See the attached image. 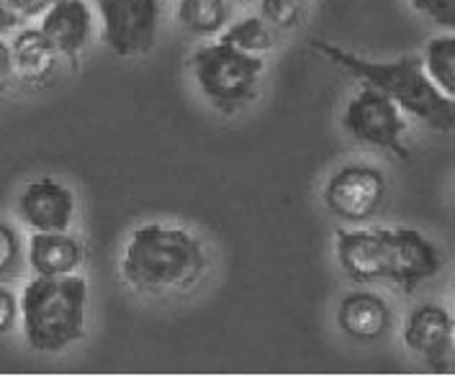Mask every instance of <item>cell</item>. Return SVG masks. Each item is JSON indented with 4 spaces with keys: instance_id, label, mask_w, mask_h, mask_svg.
<instances>
[{
    "instance_id": "603a6c76",
    "label": "cell",
    "mask_w": 455,
    "mask_h": 377,
    "mask_svg": "<svg viewBox=\"0 0 455 377\" xmlns=\"http://www.w3.org/2000/svg\"><path fill=\"white\" fill-rule=\"evenodd\" d=\"M5 3H8V8H11L21 21H26V19L44 16L54 0H5Z\"/></svg>"
},
{
    "instance_id": "6da1fadb",
    "label": "cell",
    "mask_w": 455,
    "mask_h": 377,
    "mask_svg": "<svg viewBox=\"0 0 455 377\" xmlns=\"http://www.w3.org/2000/svg\"><path fill=\"white\" fill-rule=\"evenodd\" d=\"M312 47L332 65L363 80V85H371L388 95L399 106V111H407L414 118L425 121L435 131H453V98H448L427 77L422 57L404 54L391 62H373L322 39H314Z\"/></svg>"
},
{
    "instance_id": "30bf717a",
    "label": "cell",
    "mask_w": 455,
    "mask_h": 377,
    "mask_svg": "<svg viewBox=\"0 0 455 377\" xmlns=\"http://www.w3.org/2000/svg\"><path fill=\"white\" fill-rule=\"evenodd\" d=\"M335 249L353 283L388 280V229H339Z\"/></svg>"
},
{
    "instance_id": "3957f363",
    "label": "cell",
    "mask_w": 455,
    "mask_h": 377,
    "mask_svg": "<svg viewBox=\"0 0 455 377\" xmlns=\"http://www.w3.org/2000/svg\"><path fill=\"white\" fill-rule=\"evenodd\" d=\"M88 283L80 275L34 278L24 287L19 313L31 350L54 354L80 342L85 334Z\"/></svg>"
},
{
    "instance_id": "d4e9b609",
    "label": "cell",
    "mask_w": 455,
    "mask_h": 377,
    "mask_svg": "<svg viewBox=\"0 0 455 377\" xmlns=\"http://www.w3.org/2000/svg\"><path fill=\"white\" fill-rule=\"evenodd\" d=\"M19 24H21V19L8 8V3H5V0H0V34L13 31Z\"/></svg>"
},
{
    "instance_id": "8992f818",
    "label": "cell",
    "mask_w": 455,
    "mask_h": 377,
    "mask_svg": "<svg viewBox=\"0 0 455 377\" xmlns=\"http://www.w3.org/2000/svg\"><path fill=\"white\" fill-rule=\"evenodd\" d=\"M103 42L119 57L147 54L160 28V0H98Z\"/></svg>"
},
{
    "instance_id": "52a82bcc",
    "label": "cell",
    "mask_w": 455,
    "mask_h": 377,
    "mask_svg": "<svg viewBox=\"0 0 455 377\" xmlns=\"http://www.w3.org/2000/svg\"><path fill=\"white\" fill-rule=\"evenodd\" d=\"M386 195L384 175L376 167L347 165L335 172L324 188V206L342 221H368L381 208Z\"/></svg>"
},
{
    "instance_id": "ac0fdd59",
    "label": "cell",
    "mask_w": 455,
    "mask_h": 377,
    "mask_svg": "<svg viewBox=\"0 0 455 377\" xmlns=\"http://www.w3.org/2000/svg\"><path fill=\"white\" fill-rule=\"evenodd\" d=\"M219 42L242 49L247 54H260L273 47V34L260 16H247V19L229 26L227 31H221Z\"/></svg>"
},
{
    "instance_id": "9c48e42d",
    "label": "cell",
    "mask_w": 455,
    "mask_h": 377,
    "mask_svg": "<svg viewBox=\"0 0 455 377\" xmlns=\"http://www.w3.org/2000/svg\"><path fill=\"white\" fill-rule=\"evenodd\" d=\"M453 316L445 308L425 303L409 313L404 344L419 354L435 373L453 370Z\"/></svg>"
},
{
    "instance_id": "e0dca14e",
    "label": "cell",
    "mask_w": 455,
    "mask_h": 377,
    "mask_svg": "<svg viewBox=\"0 0 455 377\" xmlns=\"http://www.w3.org/2000/svg\"><path fill=\"white\" fill-rule=\"evenodd\" d=\"M425 72L432 82L448 95H455V36L445 34L432 39L430 44L425 47V57H422Z\"/></svg>"
},
{
    "instance_id": "9a60e30c",
    "label": "cell",
    "mask_w": 455,
    "mask_h": 377,
    "mask_svg": "<svg viewBox=\"0 0 455 377\" xmlns=\"http://www.w3.org/2000/svg\"><path fill=\"white\" fill-rule=\"evenodd\" d=\"M13 72L26 85H42L57 67V51L39 28H24L11 44Z\"/></svg>"
},
{
    "instance_id": "cb8c5ba5",
    "label": "cell",
    "mask_w": 455,
    "mask_h": 377,
    "mask_svg": "<svg viewBox=\"0 0 455 377\" xmlns=\"http://www.w3.org/2000/svg\"><path fill=\"white\" fill-rule=\"evenodd\" d=\"M13 77V59H11V47L5 42H0V93L8 90Z\"/></svg>"
},
{
    "instance_id": "4fadbf2b",
    "label": "cell",
    "mask_w": 455,
    "mask_h": 377,
    "mask_svg": "<svg viewBox=\"0 0 455 377\" xmlns=\"http://www.w3.org/2000/svg\"><path fill=\"white\" fill-rule=\"evenodd\" d=\"M337 326L355 342H376L391 329V310L373 293H350L337 308Z\"/></svg>"
},
{
    "instance_id": "7c38bea8",
    "label": "cell",
    "mask_w": 455,
    "mask_h": 377,
    "mask_svg": "<svg viewBox=\"0 0 455 377\" xmlns=\"http://www.w3.org/2000/svg\"><path fill=\"white\" fill-rule=\"evenodd\" d=\"M39 31L57 54H65L72 65L85 49L93 31V13L85 0H54L42 16Z\"/></svg>"
},
{
    "instance_id": "ba28073f",
    "label": "cell",
    "mask_w": 455,
    "mask_h": 377,
    "mask_svg": "<svg viewBox=\"0 0 455 377\" xmlns=\"http://www.w3.org/2000/svg\"><path fill=\"white\" fill-rule=\"evenodd\" d=\"M443 267L440 252L430 239L414 229H388V283L411 295Z\"/></svg>"
},
{
    "instance_id": "7402d4cb",
    "label": "cell",
    "mask_w": 455,
    "mask_h": 377,
    "mask_svg": "<svg viewBox=\"0 0 455 377\" xmlns=\"http://www.w3.org/2000/svg\"><path fill=\"white\" fill-rule=\"evenodd\" d=\"M16 316H19V301L8 287H0V336L16 326Z\"/></svg>"
},
{
    "instance_id": "5bb4252c",
    "label": "cell",
    "mask_w": 455,
    "mask_h": 377,
    "mask_svg": "<svg viewBox=\"0 0 455 377\" xmlns=\"http://www.w3.org/2000/svg\"><path fill=\"white\" fill-rule=\"evenodd\" d=\"M83 257V244L68 232H36L28 241V264L39 278L72 275Z\"/></svg>"
},
{
    "instance_id": "5b68a950",
    "label": "cell",
    "mask_w": 455,
    "mask_h": 377,
    "mask_svg": "<svg viewBox=\"0 0 455 377\" xmlns=\"http://www.w3.org/2000/svg\"><path fill=\"white\" fill-rule=\"evenodd\" d=\"M345 131L360 144L388 149L409 160V149H404L402 137L407 131V121L402 118L399 106L381 90L363 85L358 93L350 98L345 114H342Z\"/></svg>"
},
{
    "instance_id": "8fae6325",
    "label": "cell",
    "mask_w": 455,
    "mask_h": 377,
    "mask_svg": "<svg viewBox=\"0 0 455 377\" xmlns=\"http://www.w3.org/2000/svg\"><path fill=\"white\" fill-rule=\"evenodd\" d=\"M19 216L34 232H68L75 218V195L60 180H34L19 195Z\"/></svg>"
},
{
    "instance_id": "d6986e66",
    "label": "cell",
    "mask_w": 455,
    "mask_h": 377,
    "mask_svg": "<svg viewBox=\"0 0 455 377\" xmlns=\"http://www.w3.org/2000/svg\"><path fill=\"white\" fill-rule=\"evenodd\" d=\"M260 13L265 21L278 28H293L301 21V3L299 0H260Z\"/></svg>"
},
{
    "instance_id": "ffe728a7",
    "label": "cell",
    "mask_w": 455,
    "mask_h": 377,
    "mask_svg": "<svg viewBox=\"0 0 455 377\" xmlns=\"http://www.w3.org/2000/svg\"><path fill=\"white\" fill-rule=\"evenodd\" d=\"M19 260H21L19 234L8 224H0V280L19 270Z\"/></svg>"
},
{
    "instance_id": "44dd1931",
    "label": "cell",
    "mask_w": 455,
    "mask_h": 377,
    "mask_svg": "<svg viewBox=\"0 0 455 377\" xmlns=\"http://www.w3.org/2000/svg\"><path fill=\"white\" fill-rule=\"evenodd\" d=\"M411 3L422 16L432 19L437 26L448 31L455 26V0H411Z\"/></svg>"
},
{
    "instance_id": "7a4b0ae2",
    "label": "cell",
    "mask_w": 455,
    "mask_h": 377,
    "mask_svg": "<svg viewBox=\"0 0 455 377\" xmlns=\"http://www.w3.org/2000/svg\"><path fill=\"white\" fill-rule=\"evenodd\" d=\"M206 270L201 241L186 229L144 224L126 241L121 272L140 290H186Z\"/></svg>"
},
{
    "instance_id": "277c9868",
    "label": "cell",
    "mask_w": 455,
    "mask_h": 377,
    "mask_svg": "<svg viewBox=\"0 0 455 377\" xmlns=\"http://www.w3.org/2000/svg\"><path fill=\"white\" fill-rule=\"evenodd\" d=\"M263 70L265 62L260 57L221 42L193 51L196 82L216 108L229 111L247 103L258 88Z\"/></svg>"
},
{
    "instance_id": "2e32d148",
    "label": "cell",
    "mask_w": 455,
    "mask_h": 377,
    "mask_svg": "<svg viewBox=\"0 0 455 377\" xmlns=\"http://www.w3.org/2000/svg\"><path fill=\"white\" fill-rule=\"evenodd\" d=\"M178 24L196 36H214L227 24L224 0H180Z\"/></svg>"
}]
</instances>
